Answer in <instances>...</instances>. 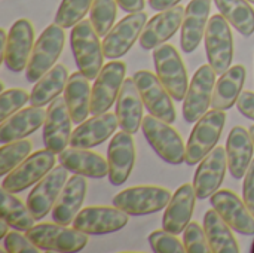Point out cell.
<instances>
[{"label":"cell","mask_w":254,"mask_h":253,"mask_svg":"<svg viewBox=\"0 0 254 253\" xmlns=\"http://www.w3.org/2000/svg\"><path fill=\"white\" fill-rule=\"evenodd\" d=\"M70 45L79 72H82L89 81L97 79L103 69L104 51L103 42H100V36L91 19H82L71 28Z\"/></svg>","instance_id":"6da1fadb"},{"label":"cell","mask_w":254,"mask_h":253,"mask_svg":"<svg viewBox=\"0 0 254 253\" xmlns=\"http://www.w3.org/2000/svg\"><path fill=\"white\" fill-rule=\"evenodd\" d=\"M226 124L225 110H208L193 127L190 137L186 143V160L188 166L201 163L217 145Z\"/></svg>","instance_id":"7a4b0ae2"},{"label":"cell","mask_w":254,"mask_h":253,"mask_svg":"<svg viewBox=\"0 0 254 253\" xmlns=\"http://www.w3.org/2000/svg\"><path fill=\"white\" fill-rule=\"evenodd\" d=\"M65 43L64 28L58 24L48 25L34 43L31 57L25 69L28 82H37L46 72H49L60 58Z\"/></svg>","instance_id":"3957f363"},{"label":"cell","mask_w":254,"mask_h":253,"mask_svg":"<svg viewBox=\"0 0 254 253\" xmlns=\"http://www.w3.org/2000/svg\"><path fill=\"white\" fill-rule=\"evenodd\" d=\"M28 239L45 252H80L88 245V234L61 224H39L27 231Z\"/></svg>","instance_id":"277c9868"},{"label":"cell","mask_w":254,"mask_h":253,"mask_svg":"<svg viewBox=\"0 0 254 253\" xmlns=\"http://www.w3.org/2000/svg\"><path fill=\"white\" fill-rule=\"evenodd\" d=\"M153 63L156 76L167 88L173 100L183 101L189 88V81L185 63L177 49L170 43H164L155 48Z\"/></svg>","instance_id":"5b68a950"},{"label":"cell","mask_w":254,"mask_h":253,"mask_svg":"<svg viewBox=\"0 0 254 253\" xmlns=\"http://www.w3.org/2000/svg\"><path fill=\"white\" fill-rule=\"evenodd\" d=\"M141 128L150 146L164 161L177 166L186 160V146L171 124L153 115H147L143 119Z\"/></svg>","instance_id":"8992f818"},{"label":"cell","mask_w":254,"mask_h":253,"mask_svg":"<svg viewBox=\"0 0 254 253\" xmlns=\"http://www.w3.org/2000/svg\"><path fill=\"white\" fill-rule=\"evenodd\" d=\"M171 197L170 191L161 186H134L116 194L113 206L129 216H144L164 210Z\"/></svg>","instance_id":"52a82bcc"},{"label":"cell","mask_w":254,"mask_h":253,"mask_svg":"<svg viewBox=\"0 0 254 253\" xmlns=\"http://www.w3.org/2000/svg\"><path fill=\"white\" fill-rule=\"evenodd\" d=\"M216 70L211 67V64L201 66L188 88L186 97L183 100V118L189 124L198 122L211 107L213 103V94L216 86Z\"/></svg>","instance_id":"ba28073f"},{"label":"cell","mask_w":254,"mask_h":253,"mask_svg":"<svg viewBox=\"0 0 254 253\" xmlns=\"http://www.w3.org/2000/svg\"><path fill=\"white\" fill-rule=\"evenodd\" d=\"M55 166V154L48 148L30 154L15 170H12L1 182V188L18 194L42 180Z\"/></svg>","instance_id":"9c48e42d"},{"label":"cell","mask_w":254,"mask_h":253,"mask_svg":"<svg viewBox=\"0 0 254 253\" xmlns=\"http://www.w3.org/2000/svg\"><path fill=\"white\" fill-rule=\"evenodd\" d=\"M204 39L208 64L217 75L225 73L234 58V37L229 22L222 13L210 18Z\"/></svg>","instance_id":"30bf717a"},{"label":"cell","mask_w":254,"mask_h":253,"mask_svg":"<svg viewBox=\"0 0 254 253\" xmlns=\"http://www.w3.org/2000/svg\"><path fill=\"white\" fill-rule=\"evenodd\" d=\"M127 66L121 60H113L103 66L98 73L91 95V115H101L116 103L125 81Z\"/></svg>","instance_id":"8fae6325"},{"label":"cell","mask_w":254,"mask_h":253,"mask_svg":"<svg viewBox=\"0 0 254 253\" xmlns=\"http://www.w3.org/2000/svg\"><path fill=\"white\" fill-rule=\"evenodd\" d=\"M146 24L147 13L143 10L122 18L103 39L104 57L109 60H118L124 57L140 39Z\"/></svg>","instance_id":"7c38bea8"},{"label":"cell","mask_w":254,"mask_h":253,"mask_svg":"<svg viewBox=\"0 0 254 253\" xmlns=\"http://www.w3.org/2000/svg\"><path fill=\"white\" fill-rule=\"evenodd\" d=\"M134 81L141 94L144 107L150 115L173 124L176 122V109L173 104V97L162 85L158 76L149 70H138L134 75Z\"/></svg>","instance_id":"4fadbf2b"},{"label":"cell","mask_w":254,"mask_h":253,"mask_svg":"<svg viewBox=\"0 0 254 253\" xmlns=\"http://www.w3.org/2000/svg\"><path fill=\"white\" fill-rule=\"evenodd\" d=\"M71 113L65 98L57 97L49 103L45 124H43V143L45 148L54 154H61L71 140Z\"/></svg>","instance_id":"5bb4252c"},{"label":"cell","mask_w":254,"mask_h":253,"mask_svg":"<svg viewBox=\"0 0 254 253\" xmlns=\"http://www.w3.org/2000/svg\"><path fill=\"white\" fill-rule=\"evenodd\" d=\"M128 221L129 215L115 206H91L77 213L73 227L88 236H103L122 230Z\"/></svg>","instance_id":"9a60e30c"},{"label":"cell","mask_w":254,"mask_h":253,"mask_svg":"<svg viewBox=\"0 0 254 253\" xmlns=\"http://www.w3.org/2000/svg\"><path fill=\"white\" fill-rule=\"evenodd\" d=\"M68 170L60 164L54 167L42 180L36 183L27 197V206L36 221L43 219L55 206L64 185L67 183Z\"/></svg>","instance_id":"2e32d148"},{"label":"cell","mask_w":254,"mask_h":253,"mask_svg":"<svg viewBox=\"0 0 254 253\" xmlns=\"http://www.w3.org/2000/svg\"><path fill=\"white\" fill-rule=\"evenodd\" d=\"M211 207L223 218V221L238 234L253 236L254 234V216L249 210L244 200L238 198L229 189L217 191L210 197Z\"/></svg>","instance_id":"e0dca14e"},{"label":"cell","mask_w":254,"mask_h":253,"mask_svg":"<svg viewBox=\"0 0 254 253\" xmlns=\"http://www.w3.org/2000/svg\"><path fill=\"white\" fill-rule=\"evenodd\" d=\"M109 182L113 186L124 185L132 173L135 164V143L132 134L127 131L116 133L107 149Z\"/></svg>","instance_id":"ac0fdd59"},{"label":"cell","mask_w":254,"mask_h":253,"mask_svg":"<svg viewBox=\"0 0 254 253\" xmlns=\"http://www.w3.org/2000/svg\"><path fill=\"white\" fill-rule=\"evenodd\" d=\"M228 169V155L226 149L216 146L198 166L193 188L199 200L210 198L222 186Z\"/></svg>","instance_id":"d6986e66"},{"label":"cell","mask_w":254,"mask_h":253,"mask_svg":"<svg viewBox=\"0 0 254 253\" xmlns=\"http://www.w3.org/2000/svg\"><path fill=\"white\" fill-rule=\"evenodd\" d=\"M33 48H34L33 25L28 19L21 18L16 22H13L9 31L7 45L3 55V61L6 67L12 72H22L24 69H27Z\"/></svg>","instance_id":"ffe728a7"},{"label":"cell","mask_w":254,"mask_h":253,"mask_svg":"<svg viewBox=\"0 0 254 253\" xmlns=\"http://www.w3.org/2000/svg\"><path fill=\"white\" fill-rule=\"evenodd\" d=\"M211 0H190L185 7V18L180 27V46L186 54L193 52L205 37Z\"/></svg>","instance_id":"44dd1931"},{"label":"cell","mask_w":254,"mask_h":253,"mask_svg":"<svg viewBox=\"0 0 254 253\" xmlns=\"http://www.w3.org/2000/svg\"><path fill=\"white\" fill-rule=\"evenodd\" d=\"M185 18V7L177 4L171 9L162 10L147 21L141 36L140 46L146 51L155 49L170 40L182 27Z\"/></svg>","instance_id":"7402d4cb"},{"label":"cell","mask_w":254,"mask_h":253,"mask_svg":"<svg viewBox=\"0 0 254 253\" xmlns=\"http://www.w3.org/2000/svg\"><path fill=\"white\" fill-rule=\"evenodd\" d=\"M196 198L198 195L193 185L190 183L182 185L174 192L168 206L165 207L162 216V228L176 236L182 234L192 221Z\"/></svg>","instance_id":"603a6c76"},{"label":"cell","mask_w":254,"mask_h":253,"mask_svg":"<svg viewBox=\"0 0 254 253\" xmlns=\"http://www.w3.org/2000/svg\"><path fill=\"white\" fill-rule=\"evenodd\" d=\"M143 104L144 103L134 78L125 79L119 97L116 100V109H115L121 130L129 134H135L141 128L144 119Z\"/></svg>","instance_id":"cb8c5ba5"},{"label":"cell","mask_w":254,"mask_h":253,"mask_svg":"<svg viewBox=\"0 0 254 253\" xmlns=\"http://www.w3.org/2000/svg\"><path fill=\"white\" fill-rule=\"evenodd\" d=\"M118 116L116 113H101V115H94L91 119L83 121L76 127V130L71 134L70 145L73 148H80V149H91L103 142H106L118 128Z\"/></svg>","instance_id":"d4e9b609"},{"label":"cell","mask_w":254,"mask_h":253,"mask_svg":"<svg viewBox=\"0 0 254 253\" xmlns=\"http://www.w3.org/2000/svg\"><path fill=\"white\" fill-rule=\"evenodd\" d=\"M86 180L85 176L74 174L71 179L67 180L64 185L54 209H52V219L57 224L61 225H70L73 224L77 213L82 210L85 197H86Z\"/></svg>","instance_id":"484cf974"},{"label":"cell","mask_w":254,"mask_h":253,"mask_svg":"<svg viewBox=\"0 0 254 253\" xmlns=\"http://www.w3.org/2000/svg\"><path fill=\"white\" fill-rule=\"evenodd\" d=\"M254 152V142L250 131L244 127H234L228 136L226 155L228 170L237 180L243 179L250 169Z\"/></svg>","instance_id":"4316f807"},{"label":"cell","mask_w":254,"mask_h":253,"mask_svg":"<svg viewBox=\"0 0 254 253\" xmlns=\"http://www.w3.org/2000/svg\"><path fill=\"white\" fill-rule=\"evenodd\" d=\"M60 164H63L73 174H80L92 179H103L109 176V163L97 152L70 148L60 154Z\"/></svg>","instance_id":"83f0119b"},{"label":"cell","mask_w":254,"mask_h":253,"mask_svg":"<svg viewBox=\"0 0 254 253\" xmlns=\"http://www.w3.org/2000/svg\"><path fill=\"white\" fill-rule=\"evenodd\" d=\"M46 112L42 107H25L10 118L1 122L0 127V143H9L15 140L25 139L27 136L33 134L37 128L45 124Z\"/></svg>","instance_id":"f1b7e54d"},{"label":"cell","mask_w":254,"mask_h":253,"mask_svg":"<svg viewBox=\"0 0 254 253\" xmlns=\"http://www.w3.org/2000/svg\"><path fill=\"white\" fill-rule=\"evenodd\" d=\"M246 81V67L241 64L229 67L216 82L211 107L217 110H229L237 104Z\"/></svg>","instance_id":"f546056e"},{"label":"cell","mask_w":254,"mask_h":253,"mask_svg":"<svg viewBox=\"0 0 254 253\" xmlns=\"http://www.w3.org/2000/svg\"><path fill=\"white\" fill-rule=\"evenodd\" d=\"M91 95L92 89L89 85V79L82 72L71 73L64 89V98L67 101L74 124H82L83 121H86L88 115H91Z\"/></svg>","instance_id":"4dcf8cb0"},{"label":"cell","mask_w":254,"mask_h":253,"mask_svg":"<svg viewBox=\"0 0 254 253\" xmlns=\"http://www.w3.org/2000/svg\"><path fill=\"white\" fill-rule=\"evenodd\" d=\"M68 70L63 64L54 66L46 72L33 86L30 94V103L36 107H43L48 103H52L60 94L65 89L68 82Z\"/></svg>","instance_id":"1f68e13d"},{"label":"cell","mask_w":254,"mask_h":253,"mask_svg":"<svg viewBox=\"0 0 254 253\" xmlns=\"http://www.w3.org/2000/svg\"><path fill=\"white\" fill-rule=\"evenodd\" d=\"M204 230L213 253H240V245L234 237L231 227L213 209L204 216Z\"/></svg>","instance_id":"d6a6232c"},{"label":"cell","mask_w":254,"mask_h":253,"mask_svg":"<svg viewBox=\"0 0 254 253\" xmlns=\"http://www.w3.org/2000/svg\"><path fill=\"white\" fill-rule=\"evenodd\" d=\"M220 13L243 36L254 33V9L247 0H214Z\"/></svg>","instance_id":"836d02e7"},{"label":"cell","mask_w":254,"mask_h":253,"mask_svg":"<svg viewBox=\"0 0 254 253\" xmlns=\"http://www.w3.org/2000/svg\"><path fill=\"white\" fill-rule=\"evenodd\" d=\"M0 218H3L12 228L18 231H28L31 227H34L36 218L30 212L28 206H24L19 198H16L12 192L3 188L0 192Z\"/></svg>","instance_id":"e575fe53"},{"label":"cell","mask_w":254,"mask_h":253,"mask_svg":"<svg viewBox=\"0 0 254 253\" xmlns=\"http://www.w3.org/2000/svg\"><path fill=\"white\" fill-rule=\"evenodd\" d=\"M31 152V142L21 139L4 143L0 148V176H7Z\"/></svg>","instance_id":"d590c367"},{"label":"cell","mask_w":254,"mask_h":253,"mask_svg":"<svg viewBox=\"0 0 254 253\" xmlns=\"http://www.w3.org/2000/svg\"><path fill=\"white\" fill-rule=\"evenodd\" d=\"M116 12H118L116 0H94L89 10V19L100 37H104L113 28Z\"/></svg>","instance_id":"8d00e7d4"},{"label":"cell","mask_w":254,"mask_h":253,"mask_svg":"<svg viewBox=\"0 0 254 253\" xmlns=\"http://www.w3.org/2000/svg\"><path fill=\"white\" fill-rule=\"evenodd\" d=\"M92 3L94 0H63L55 15V24L63 28H73L77 22L85 19Z\"/></svg>","instance_id":"74e56055"},{"label":"cell","mask_w":254,"mask_h":253,"mask_svg":"<svg viewBox=\"0 0 254 253\" xmlns=\"http://www.w3.org/2000/svg\"><path fill=\"white\" fill-rule=\"evenodd\" d=\"M183 243L186 253H213L205 230L198 222L190 221V224L186 227L183 231Z\"/></svg>","instance_id":"f35d334b"},{"label":"cell","mask_w":254,"mask_h":253,"mask_svg":"<svg viewBox=\"0 0 254 253\" xmlns=\"http://www.w3.org/2000/svg\"><path fill=\"white\" fill-rule=\"evenodd\" d=\"M30 101V95L27 91L15 88V89H6L0 95V121H6L13 113H16L19 109L24 107L25 103Z\"/></svg>","instance_id":"ab89813d"},{"label":"cell","mask_w":254,"mask_h":253,"mask_svg":"<svg viewBox=\"0 0 254 253\" xmlns=\"http://www.w3.org/2000/svg\"><path fill=\"white\" fill-rule=\"evenodd\" d=\"M149 243H150L152 251L156 253L186 252L185 243H182V242L176 237V234H171V233L165 231L164 228H162V230H158V231H153V233L149 236Z\"/></svg>","instance_id":"60d3db41"},{"label":"cell","mask_w":254,"mask_h":253,"mask_svg":"<svg viewBox=\"0 0 254 253\" xmlns=\"http://www.w3.org/2000/svg\"><path fill=\"white\" fill-rule=\"evenodd\" d=\"M3 248L7 253H39V248L28 239L16 231H10L3 239Z\"/></svg>","instance_id":"b9f144b4"},{"label":"cell","mask_w":254,"mask_h":253,"mask_svg":"<svg viewBox=\"0 0 254 253\" xmlns=\"http://www.w3.org/2000/svg\"><path fill=\"white\" fill-rule=\"evenodd\" d=\"M243 200L247 204L249 210L254 216V160L250 164L249 171L244 176V183H243Z\"/></svg>","instance_id":"7bdbcfd3"},{"label":"cell","mask_w":254,"mask_h":253,"mask_svg":"<svg viewBox=\"0 0 254 253\" xmlns=\"http://www.w3.org/2000/svg\"><path fill=\"white\" fill-rule=\"evenodd\" d=\"M237 107L243 116L254 121V92L252 91L241 92V95L237 101Z\"/></svg>","instance_id":"ee69618b"},{"label":"cell","mask_w":254,"mask_h":253,"mask_svg":"<svg viewBox=\"0 0 254 253\" xmlns=\"http://www.w3.org/2000/svg\"><path fill=\"white\" fill-rule=\"evenodd\" d=\"M116 3L127 13H135L144 9V0H116Z\"/></svg>","instance_id":"f6af8a7d"},{"label":"cell","mask_w":254,"mask_h":253,"mask_svg":"<svg viewBox=\"0 0 254 253\" xmlns=\"http://www.w3.org/2000/svg\"><path fill=\"white\" fill-rule=\"evenodd\" d=\"M182 0H149V6L153 9V10H158V12H162V10H167V9H171L177 4H180Z\"/></svg>","instance_id":"bcb514c9"},{"label":"cell","mask_w":254,"mask_h":253,"mask_svg":"<svg viewBox=\"0 0 254 253\" xmlns=\"http://www.w3.org/2000/svg\"><path fill=\"white\" fill-rule=\"evenodd\" d=\"M7 37H9V33H6V30H0V48H1V55H4V49H6V45H7Z\"/></svg>","instance_id":"7dc6e473"},{"label":"cell","mask_w":254,"mask_h":253,"mask_svg":"<svg viewBox=\"0 0 254 253\" xmlns=\"http://www.w3.org/2000/svg\"><path fill=\"white\" fill-rule=\"evenodd\" d=\"M9 227H10V225L1 218V219H0V240H3V239L9 234Z\"/></svg>","instance_id":"c3c4849f"},{"label":"cell","mask_w":254,"mask_h":253,"mask_svg":"<svg viewBox=\"0 0 254 253\" xmlns=\"http://www.w3.org/2000/svg\"><path fill=\"white\" fill-rule=\"evenodd\" d=\"M249 131H250V136H252V139H253V142H254V125L250 127V130H249Z\"/></svg>","instance_id":"681fc988"},{"label":"cell","mask_w":254,"mask_h":253,"mask_svg":"<svg viewBox=\"0 0 254 253\" xmlns=\"http://www.w3.org/2000/svg\"><path fill=\"white\" fill-rule=\"evenodd\" d=\"M247 1H250V3H253L254 4V0H247Z\"/></svg>","instance_id":"f907efd6"},{"label":"cell","mask_w":254,"mask_h":253,"mask_svg":"<svg viewBox=\"0 0 254 253\" xmlns=\"http://www.w3.org/2000/svg\"><path fill=\"white\" fill-rule=\"evenodd\" d=\"M252 252H254V243H253V248H252Z\"/></svg>","instance_id":"816d5d0a"}]
</instances>
